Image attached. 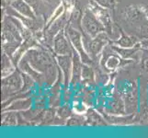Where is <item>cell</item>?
Returning <instances> with one entry per match:
<instances>
[{
    "label": "cell",
    "mask_w": 148,
    "mask_h": 138,
    "mask_svg": "<svg viewBox=\"0 0 148 138\" xmlns=\"http://www.w3.org/2000/svg\"><path fill=\"white\" fill-rule=\"evenodd\" d=\"M30 65L40 73H46L52 70L53 62L52 57L45 51L40 49H29L24 54Z\"/></svg>",
    "instance_id": "1"
},
{
    "label": "cell",
    "mask_w": 148,
    "mask_h": 138,
    "mask_svg": "<svg viewBox=\"0 0 148 138\" xmlns=\"http://www.w3.org/2000/svg\"><path fill=\"white\" fill-rule=\"evenodd\" d=\"M64 32L66 34V36H67V38L69 39L73 48L80 55L83 64L92 66L94 60L86 52L85 47H84V43H83V35L81 33V30L74 28L72 25H70L68 22L64 28Z\"/></svg>",
    "instance_id": "2"
},
{
    "label": "cell",
    "mask_w": 148,
    "mask_h": 138,
    "mask_svg": "<svg viewBox=\"0 0 148 138\" xmlns=\"http://www.w3.org/2000/svg\"><path fill=\"white\" fill-rule=\"evenodd\" d=\"M83 43L86 52L94 61L100 54L101 51L106 45H108L110 41L108 36V33L103 32L97 35L96 37H89L86 34H83Z\"/></svg>",
    "instance_id": "3"
},
{
    "label": "cell",
    "mask_w": 148,
    "mask_h": 138,
    "mask_svg": "<svg viewBox=\"0 0 148 138\" xmlns=\"http://www.w3.org/2000/svg\"><path fill=\"white\" fill-rule=\"evenodd\" d=\"M81 26L83 33L89 37H96L99 33L105 32L104 25L100 22V20L88 7H86L85 8Z\"/></svg>",
    "instance_id": "4"
},
{
    "label": "cell",
    "mask_w": 148,
    "mask_h": 138,
    "mask_svg": "<svg viewBox=\"0 0 148 138\" xmlns=\"http://www.w3.org/2000/svg\"><path fill=\"white\" fill-rule=\"evenodd\" d=\"M53 48L56 55H73L75 51L64 30L55 35L53 40Z\"/></svg>",
    "instance_id": "5"
},
{
    "label": "cell",
    "mask_w": 148,
    "mask_h": 138,
    "mask_svg": "<svg viewBox=\"0 0 148 138\" xmlns=\"http://www.w3.org/2000/svg\"><path fill=\"white\" fill-rule=\"evenodd\" d=\"M93 13L97 16L100 22L104 25L105 27V32L107 33H110L112 32V21H111V17L110 13L109 11V8H106L104 7H101L94 0H89V7Z\"/></svg>",
    "instance_id": "6"
},
{
    "label": "cell",
    "mask_w": 148,
    "mask_h": 138,
    "mask_svg": "<svg viewBox=\"0 0 148 138\" xmlns=\"http://www.w3.org/2000/svg\"><path fill=\"white\" fill-rule=\"evenodd\" d=\"M56 61L63 73L64 86L66 89L71 84L73 69V58L72 55H56Z\"/></svg>",
    "instance_id": "7"
},
{
    "label": "cell",
    "mask_w": 148,
    "mask_h": 138,
    "mask_svg": "<svg viewBox=\"0 0 148 138\" xmlns=\"http://www.w3.org/2000/svg\"><path fill=\"white\" fill-rule=\"evenodd\" d=\"M24 81L22 80L21 75L15 70L12 74L5 76L2 79V89L3 91L11 90L13 92H18L22 89V85Z\"/></svg>",
    "instance_id": "8"
},
{
    "label": "cell",
    "mask_w": 148,
    "mask_h": 138,
    "mask_svg": "<svg viewBox=\"0 0 148 138\" xmlns=\"http://www.w3.org/2000/svg\"><path fill=\"white\" fill-rule=\"evenodd\" d=\"M73 5H74V7L69 16V24L72 25L74 28L82 32L81 22H82V18H83L86 8H83L81 0H75Z\"/></svg>",
    "instance_id": "9"
},
{
    "label": "cell",
    "mask_w": 148,
    "mask_h": 138,
    "mask_svg": "<svg viewBox=\"0 0 148 138\" xmlns=\"http://www.w3.org/2000/svg\"><path fill=\"white\" fill-rule=\"evenodd\" d=\"M9 6L22 16L37 19L36 12L34 11L32 7L25 0H13L12 2L9 3Z\"/></svg>",
    "instance_id": "10"
},
{
    "label": "cell",
    "mask_w": 148,
    "mask_h": 138,
    "mask_svg": "<svg viewBox=\"0 0 148 138\" xmlns=\"http://www.w3.org/2000/svg\"><path fill=\"white\" fill-rule=\"evenodd\" d=\"M18 67L21 70L23 73L32 76L37 83H40V84L43 83V74L38 72L37 70H35L32 66L30 65L29 61L25 58V56H23V57L20 59L19 63L18 65Z\"/></svg>",
    "instance_id": "11"
},
{
    "label": "cell",
    "mask_w": 148,
    "mask_h": 138,
    "mask_svg": "<svg viewBox=\"0 0 148 138\" xmlns=\"http://www.w3.org/2000/svg\"><path fill=\"white\" fill-rule=\"evenodd\" d=\"M73 69H72V78H71V84L75 85L77 84L80 78H82V69H83V62L81 60L80 55L75 50L73 55Z\"/></svg>",
    "instance_id": "12"
},
{
    "label": "cell",
    "mask_w": 148,
    "mask_h": 138,
    "mask_svg": "<svg viewBox=\"0 0 148 138\" xmlns=\"http://www.w3.org/2000/svg\"><path fill=\"white\" fill-rule=\"evenodd\" d=\"M111 45H112L111 49L123 59H134L135 57L136 54L138 53V51L140 49H143L140 43L135 45L134 47H132V48H122V47H119V46L114 45V44H111Z\"/></svg>",
    "instance_id": "13"
},
{
    "label": "cell",
    "mask_w": 148,
    "mask_h": 138,
    "mask_svg": "<svg viewBox=\"0 0 148 138\" xmlns=\"http://www.w3.org/2000/svg\"><path fill=\"white\" fill-rule=\"evenodd\" d=\"M140 42L136 37L134 36H129V35H125L121 32V36L116 41H112L111 44H114L122 48H132L134 47L135 45L139 44Z\"/></svg>",
    "instance_id": "14"
},
{
    "label": "cell",
    "mask_w": 148,
    "mask_h": 138,
    "mask_svg": "<svg viewBox=\"0 0 148 138\" xmlns=\"http://www.w3.org/2000/svg\"><path fill=\"white\" fill-rule=\"evenodd\" d=\"M32 99L27 98V99H19L16 101H14L13 103L10 104L8 108H4L3 111H24L29 109L30 105H32Z\"/></svg>",
    "instance_id": "15"
},
{
    "label": "cell",
    "mask_w": 148,
    "mask_h": 138,
    "mask_svg": "<svg viewBox=\"0 0 148 138\" xmlns=\"http://www.w3.org/2000/svg\"><path fill=\"white\" fill-rule=\"evenodd\" d=\"M1 124L3 126H16L18 124V115L14 111H4Z\"/></svg>",
    "instance_id": "16"
},
{
    "label": "cell",
    "mask_w": 148,
    "mask_h": 138,
    "mask_svg": "<svg viewBox=\"0 0 148 138\" xmlns=\"http://www.w3.org/2000/svg\"><path fill=\"white\" fill-rule=\"evenodd\" d=\"M11 57L7 54L3 53L2 55V76L5 78L15 71V67L13 65V61H11Z\"/></svg>",
    "instance_id": "17"
},
{
    "label": "cell",
    "mask_w": 148,
    "mask_h": 138,
    "mask_svg": "<svg viewBox=\"0 0 148 138\" xmlns=\"http://www.w3.org/2000/svg\"><path fill=\"white\" fill-rule=\"evenodd\" d=\"M94 72L92 70V67L88 65L83 64V69H82V78L85 80H93L94 79Z\"/></svg>",
    "instance_id": "18"
},
{
    "label": "cell",
    "mask_w": 148,
    "mask_h": 138,
    "mask_svg": "<svg viewBox=\"0 0 148 138\" xmlns=\"http://www.w3.org/2000/svg\"><path fill=\"white\" fill-rule=\"evenodd\" d=\"M88 120L90 121L89 124L91 125H100V124H105L103 122H102V119L98 115L97 112H95L94 111H89L88 112Z\"/></svg>",
    "instance_id": "19"
},
{
    "label": "cell",
    "mask_w": 148,
    "mask_h": 138,
    "mask_svg": "<svg viewBox=\"0 0 148 138\" xmlns=\"http://www.w3.org/2000/svg\"><path fill=\"white\" fill-rule=\"evenodd\" d=\"M86 120L81 116H73L71 117L70 119L67 120V122H66V125L68 126H80V125H84L86 124L85 122Z\"/></svg>",
    "instance_id": "20"
},
{
    "label": "cell",
    "mask_w": 148,
    "mask_h": 138,
    "mask_svg": "<svg viewBox=\"0 0 148 138\" xmlns=\"http://www.w3.org/2000/svg\"><path fill=\"white\" fill-rule=\"evenodd\" d=\"M101 7H104L106 8H112L115 5V0H94Z\"/></svg>",
    "instance_id": "21"
},
{
    "label": "cell",
    "mask_w": 148,
    "mask_h": 138,
    "mask_svg": "<svg viewBox=\"0 0 148 138\" xmlns=\"http://www.w3.org/2000/svg\"><path fill=\"white\" fill-rule=\"evenodd\" d=\"M58 114L62 118H67V117L71 115V110L69 109V107L67 105L63 106L58 110Z\"/></svg>",
    "instance_id": "22"
},
{
    "label": "cell",
    "mask_w": 148,
    "mask_h": 138,
    "mask_svg": "<svg viewBox=\"0 0 148 138\" xmlns=\"http://www.w3.org/2000/svg\"><path fill=\"white\" fill-rule=\"evenodd\" d=\"M27 1L30 6L32 7V8L34 9V11L38 13V9L40 8V0H25Z\"/></svg>",
    "instance_id": "23"
},
{
    "label": "cell",
    "mask_w": 148,
    "mask_h": 138,
    "mask_svg": "<svg viewBox=\"0 0 148 138\" xmlns=\"http://www.w3.org/2000/svg\"><path fill=\"white\" fill-rule=\"evenodd\" d=\"M148 51V50H147ZM142 68L145 72L148 73V56L147 57H145L143 59V62H142Z\"/></svg>",
    "instance_id": "24"
},
{
    "label": "cell",
    "mask_w": 148,
    "mask_h": 138,
    "mask_svg": "<svg viewBox=\"0 0 148 138\" xmlns=\"http://www.w3.org/2000/svg\"><path fill=\"white\" fill-rule=\"evenodd\" d=\"M140 44L142 46V48H144L145 50H148V39H145L140 42Z\"/></svg>",
    "instance_id": "25"
},
{
    "label": "cell",
    "mask_w": 148,
    "mask_h": 138,
    "mask_svg": "<svg viewBox=\"0 0 148 138\" xmlns=\"http://www.w3.org/2000/svg\"><path fill=\"white\" fill-rule=\"evenodd\" d=\"M44 1H46L48 3H51V4H53V2H58L59 0H44Z\"/></svg>",
    "instance_id": "26"
},
{
    "label": "cell",
    "mask_w": 148,
    "mask_h": 138,
    "mask_svg": "<svg viewBox=\"0 0 148 138\" xmlns=\"http://www.w3.org/2000/svg\"><path fill=\"white\" fill-rule=\"evenodd\" d=\"M4 2H8V3H10V2H12L13 0H3Z\"/></svg>",
    "instance_id": "27"
},
{
    "label": "cell",
    "mask_w": 148,
    "mask_h": 138,
    "mask_svg": "<svg viewBox=\"0 0 148 138\" xmlns=\"http://www.w3.org/2000/svg\"><path fill=\"white\" fill-rule=\"evenodd\" d=\"M74 1H75V0H73V2H74Z\"/></svg>",
    "instance_id": "28"
}]
</instances>
